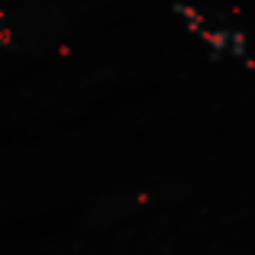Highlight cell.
<instances>
[{
	"instance_id": "cell-1",
	"label": "cell",
	"mask_w": 255,
	"mask_h": 255,
	"mask_svg": "<svg viewBox=\"0 0 255 255\" xmlns=\"http://www.w3.org/2000/svg\"><path fill=\"white\" fill-rule=\"evenodd\" d=\"M171 10L181 16V26L191 32L194 39L207 45V52L217 58H236V62H252V45L249 36L243 29L230 23H213L207 13H200L197 6H187L184 0H171Z\"/></svg>"
}]
</instances>
